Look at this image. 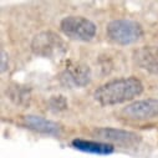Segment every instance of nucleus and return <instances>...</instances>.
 Instances as JSON below:
<instances>
[{"label":"nucleus","mask_w":158,"mask_h":158,"mask_svg":"<svg viewBox=\"0 0 158 158\" xmlns=\"http://www.w3.org/2000/svg\"><path fill=\"white\" fill-rule=\"evenodd\" d=\"M23 123L29 130H32L39 133H44V135L56 136V135H60L61 132V126L57 122L48 120V118H44L41 116H35V114L24 116Z\"/></svg>","instance_id":"1a4fd4ad"},{"label":"nucleus","mask_w":158,"mask_h":158,"mask_svg":"<svg viewBox=\"0 0 158 158\" xmlns=\"http://www.w3.org/2000/svg\"><path fill=\"white\" fill-rule=\"evenodd\" d=\"M143 92V84L135 76L111 80L94 91L95 101L106 107L132 101Z\"/></svg>","instance_id":"f257e3e1"},{"label":"nucleus","mask_w":158,"mask_h":158,"mask_svg":"<svg viewBox=\"0 0 158 158\" xmlns=\"http://www.w3.org/2000/svg\"><path fill=\"white\" fill-rule=\"evenodd\" d=\"M106 35L117 45H132L138 43L144 35L142 25L131 19H116L107 24Z\"/></svg>","instance_id":"f03ea898"},{"label":"nucleus","mask_w":158,"mask_h":158,"mask_svg":"<svg viewBox=\"0 0 158 158\" xmlns=\"http://www.w3.org/2000/svg\"><path fill=\"white\" fill-rule=\"evenodd\" d=\"M31 50L37 56L55 59L64 56L67 52L69 48L66 41L60 35H57L54 31L46 30L36 34L32 37Z\"/></svg>","instance_id":"7ed1b4c3"},{"label":"nucleus","mask_w":158,"mask_h":158,"mask_svg":"<svg viewBox=\"0 0 158 158\" xmlns=\"http://www.w3.org/2000/svg\"><path fill=\"white\" fill-rule=\"evenodd\" d=\"M133 62L158 77V46H142L133 51Z\"/></svg>","instance_id":"6e6552de"},{"label":"nucleus","mask_w":158,"mask_h":158,"mask_svg":"<svg viewBox=\"0 0 158 158\" xmlns=\"http://www.w3.org/2000/svg\"><path fill=\"white\" fill-rule=\"evenodd\" d=\"M122 116L127 120L133 121H146L158 117V98H146L137 100L121 111Z\"/></svg>","instance_id":"39448f33"},{"label":"nucleus","mask_w":158,"mask_h":158,"mask_svg":"<svg viewBox=\"0 0 158 158\" xmlns=\"http://www.w3.org/2000/svg\"><path fill=\"white\" fill-rule=\"evenodd\" d=\"M61 81L70 87H85L91 82V69L78 61H69L61 73Z\"/></svg>","instance_id":"423d86ee"},{"label":"nucleus","mask_w":158,"mask_h":158,"mask_svg":"<svg viewBox=\"0 0 158 158\" xmlns=\"http://www.w3.org/2000/svg\"><path fill=\"white\" fill-rule=\"evenodd\" d=\"M94 133L103 139L107 141V143H116L122 147H135L141 142V136L131 132V131H125L120 128H112V127H101L96 128Z\"/></svg>","instance_id":"0eeeda50"},{"label":"nucleus","mask_w":158,"mask_h":158,"mask_svg":"<svg viewBox=\"0 0 158 158\" xmlns=\"http://www.w3.org/2000/svg\"><path fill=\"white\" fill-rule=\"evenodd\" d=\"M49 108L52 110L54 112H60V111H65L67 107H69V103H67V100L61 96V95H57V96H52L50 97L49 100Z\"/></svg>","instance_id":"9b49d317"},{"label":"nucleus","mask_w":158,"mask_h":158,"mask_svg":"<svg viewBox=\"0 0 158 158\" xmlns=\"http://www.w3.org/2000/svg\"><path fill=\"white\" fill-rule=\"evenodd\" d=\"M0 67H2V72H4L8 67V55L4 50H2V62H0Z\"/></svg>","instance_id":"f8f14e48"},{"label":"nucleus","mask_w":158,"mask_h":158,"mask_svg":"<svg viewBox=\"0 0 158 158\" xmlns=\"http://www.w3.org/2000/svg\"><path fill=\"white\" fill-rule=\"evenodd\" d=\"M60 30L71 40L91 41L96 35L97 26L94 21L87 18L78 15H69L60 21Z\"/></svg>","instance_id":"20e7f679"},{"label":"nucleus","mask_w":158,"mask_h":158,"mask_svg":"<svg viewBox=\"0 0 158 158\" xmlns=\"http://www.w3.org/2000/svg\"><path fill=\"white\" fill-rule=\"evenodd\" d=\"M72 147L86 153L92 154H101L107 156L114 152V147L111 143L107 142H100V141H90V139H82V138H75L71 142Z\"/></svg>","instance_id":"9d476101"}]
</instances>
